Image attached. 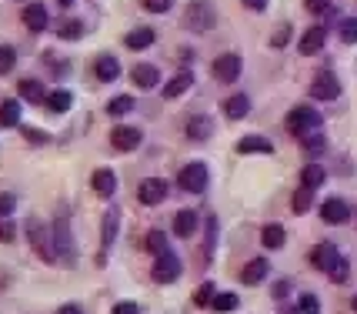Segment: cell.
I'll return each instance as SVG.
<instances>
[{
	"instance_id": "obj_1",
	"label": "cell",
	"mask_w": 357,
	"mask_h": 314,
	"mask_svg": "<svg viewBox=\"0 0 357 314\" xmlns=\"http://www.w3.org/2000/svg\"><path fill=\"white\" fill-rule=\"evenodd\" d=\"M27 237H31V251L37 254L44 264L61 261V257H57V244H54V227H47L44 220H37V218L27 220Z\"/></svg>"
},
{
	"instance_id": "obj_2",
	"label": "cell",
	"mask_w": 357,
	"mask_h": 314,
	"mask_svg": "<svg viewBox=\"0 0 357 314\" xmlns=\"http://www.w3.org/2000/svg\"><path fill=\"white\" fill-rule=\"evenodd\" d=\"M214 24H218V10H214V3L211 0H190L184 10V27L194 33H207L214 31Z\"/></svg>"
},
{
	"instance_id": "obj_3",
	"label": "cell",
	"mask_w": 357,
	"mask_h": 314,
	"mask_svg": "<svg viewBox=\"0 0 357 314\" xmlns=\"http://www.w3.org/2000/svg\"><path fill=\"white\" fill-rule=\"evenodd\" d=\"M321 114L314 107H307V104H297L291 114H287V121H284V127H287V134H294V137H307V134H314L317 127H321Z\"/></svg>"
},
{
	"instance_id": "obj_4",
	"label": "cell",
	"mask_w": 357,
	"mask_h": 314,
	"mask_svg": "<svg viewBox=\"0 0 357 314\" xmlns=\"http://www.w3.org/2000/svg\"><path fill=\"white\" fill-rule=\"evenodd\" d=\"M207 184H211V171H207V164H201V160H190V164H184L177 171V188L187 190V194H204Z\"/></svg>"
},
{
	"instance_id": "obj_5",
	"label": "cell",
	"mask_w": 357,
	"mask_h": 314,
	"mask_svg": "<svg viewBox=\"0 0 357 314\" xmlns=\"http://www.w3.org/2000/svg\"><path fill=\"white\" fill-rule=\"evenodd\" d=\"M181 274H184V261L174 251H164L154 257V267H151L154 284H174V281H181Z\"/></svg>"
},
{
	"instance_id": "obj_6",
	"label": "cell",
	"mask_w": 357,
	"mask_h": 314,
	"mask_svg": "<svg viewBox=\"0 0 357 314\" xmlns=\"http://www.w3.org/2000/svg\"><path fill=\"white\" fill-rule=\"evenodd\" d=\"M167 194H171V184H167L164 177H144L137 184V201L144 207H157Z\"/></svg>"
},
{
	"instance_id": "obj_7",
	"label": "cell",
	"mask_w": 357,
	"mask_h": 314,
	"mask_svg": "<svg viewBox=\"0 0 357 314\" xmlns=\"http://www.w3.org/2000/svg\"><path fill=\"white\" fill-rule=\"evenodd\" d=\"M140 144H144V130H140V127L117 124L114 130H110V147H114V151H121V154H130V151H137Z\"/></svg>"
},
{
	"instance_id": "obj_8",
	"label": "cell",
	"mask_w": 357,
	"mask_h": 314,
	"mask_svg": "<svg viewBox=\"0 0 357 314\" xmlns=\"http://www.w3.org/2000/svg\"><path fill=\"white\" fill-rule=\"evenodd\" d=\"M117 231H121V207H107L104 214V227H100V254H97V264L107 261V251L117 241Z\"/></svg>"
},
{
	"instance_id": "obj_9",
	"label": "cell",
	"mask_w": 357,
	"mask_h": 314,
	"mask_svg": "<svg viewBox=\"0 0 357 314\" xmlns=\"http://www.w3.org/2000/svg\"><path fill=\"white\" fill-rule=\"evenodd\" d=\"M341 94V80L334 70H317L311 80V97L314 100H337Z\"/></svg>"
},
{
	"instance_id": "obj_10",
	"label": "cell",
	"mask_w": 357,
	"mask_h": 314,
	"mask_svg": "<svg viewBox=\"0 0 357 314\" xmlns=\"http://www.w3.org/2000/svg\"><path fill=\"white\" fill-rule=\"evenodd\" d=\"M211 70H214V77L220 84H234L241 77V70H244V61H241V54H220V57H214Z\"/></svg>"
},
{
	"instance_id": "obj_11",
	"label": "cell",
	"mask_w": 357,
	"mask_h": 314,
	"mask_svg": "<svg viewBox=\"0 0 357 314\" xmlns=\"http://www.w3.org/2000/svg\"><path fill=\"white\" fill-rule=\"evenodd\" d=\"M54 244H57V257L61 261H67V264L77 261V254H74V234H70L67 218H57V224H54Z\"/></svg>"
},
{
	"instance_id": "obj_12",
	"label": "cell",
	"mask_w": 357,
	"mask_h": 314,
	"mask_svg": "<svg viewBox=\"0 0 357 314\" xmlns=\"http://www.w3.org/2000/svg\"><path fill=\"white\" fill-rule=\"evenodd\" d=\"M184 137L194 144L211 141V137H214V121H211L207 114H190L187 124H184Z\"/></svg>"
},
{
	"instance_id": "obj_13",
	"label": "cell",
	"mask_w": 357,
	"mask_h": 314,
	"mask_svg": "<svg viewBox=\"0 0 357 314\" xmlns=\"http://www.w3.org/2000/svg\"><path fill=\"white\" fill-rule=\"evenodd\" d=\"M91 188H93V197L110 201V197L117 194V174L110 171V167H97V171L91 174Z\"/></svg>"
},
{
	"instance_id": "obj_14",
	"label": "cell",
	"mask_w": 357,
	"mask_h": 314,
	"mask_svg": "<svg viewBox=\"0 0 357 314\" xmlns=\"http://www.w3.org/2000/svg\"><path fill=\"white\" fill-rule=\"evenodd\" d=\"M20 20H24V27L31 33H44L50 27V14H47L44 3H27L24 10H20Z\"/></svg>"
},
{
	"instance_id": "obj_15",
	"label": "cell",
	"mask_w": 357,
	"mask_h": 314,
	"mask_svg": "<svg viewBox=\"0 0 357 314\" xmlns=\"http://www.w3.org/2000/svg\"><path fill=\"white\" fill-rule=\"evenodd\" d=\"M321 220L324 224H347L351 220V207L344 197H327L324 204H321Z\"/></svg>"
},
{
	"instance_id": "obj_16",
	"label": "cell",
	"mask_w": 357,
	"mask_h": 314,
	"mask_svg": "<svg viewBox=\"0 0 357 314\" xmlns=\"http://www.w3.org/2000/svg\"><path fill=\"white\" fill-rule=\"evenodd\" d=\"M267 274H271V261H267V257H250L248 264L241 267V284L257 287V284L264 281Z\"/></svg>"
},
{
	"instance_id": "obj_17",
	"label": "cell",
	"mask_w": 357,
	"mask_h": 314,
	"mask_svg": "<svg viewBox=\"0 0 357 314\" xmlns=\"http://www.w3.org/2000/svg\"><path fill=\"white\" fill-rule=\"evenodd\" d=\"M327 44V27H311V31L301 33V40H297V50L304 54V57H314V54H321Z\"/></svg>"
},
{
	"instance_id": "obj_18",
	"label": "cell",
	"mask_w": 357,
	"mask_h": 314,
	"mask_svg": "<svg viewBox=\"0 0 357 314\" xmlns=\"http://www.w3.org/2000/svg\"><path fill=\"white\" fill-rule=\"evenodd\" d=\"M197 227H201V214H197V211L184 207V211L174 214V234L177 237H194L197 234Z\"/></svg>"
},
{
	"instance_id": "obj_19",
	"label": "cell",
	"mask_w": 357,
	"mask_h": 314,
	"mask_svg": "<svg viewBox=\"0 0 357 314\" xmlns=\"http://www.w3.org/2000/svg\"><path fill=\"white\" fill-rule=\"evenodd\" d=\"M194 87V70H181V74H174L167 84H164V100H177V97H184L187 91Z\"/></svg>"
},
{
	"instance_id": "obj_20",
	"label": "cell",
	"mask_w": 357,
	"mask_h": 314,
	"mask_svg": "<svg viewBox=\"0 0 357 314\" xmlns=\"http://www.w3.org/2000/svg\"><path fill=\"white\" fill-rule=\"evenodd\" d=\"M93 77L100 80V84H114V80L121 77V61L110 57V54H100V57L93 61Z\"/></svg>"
},
{
	"instance_id": "obj_21",
	"label": "cell",
	"mask_w": 357,
	"mask_h": 314,
	"mask_svg": "<svg viewBox=\"0 0 357 314\" xmlns=\"http://www.w3.org/2000/svg\"><path fill=\"white\" fill-rule=\"evenodd\" d=\"M337 257H341V251H337V248H334V244H331V241H321V244H314V251H311V264L317 267V271H331V267H334V261H337Z\"/></svg>"
},
{
	"instance_id": "obj_22",
	"label": "cell",
	"mask_w": 357,
	"mask_h": 314,
	"mask_svg": "<svg viewBox=\"0 0 357 314\" xmlns=\"http://www.w3.org/2000/svg\"><path fill=\"white\" fill-rule=\"evenodd\" d=\"M220 110H224V117H227V121H244V117L250 114V97H248V94H231V97H224Z\"/></svg>"
},
{
	"instance_id": "obj_23",
	"label": "cell",
	"mask_w": 357,
	"mask_h": 314,
	"mask_svg": "<svg viewBox=\"0 0 357 314\" xmlns=\"http://www.w3.org/2000/svg\"><path fill=\"white\" fill-rule=\"evenodd\" d=\"M130 80H134V87H140V91H154L157 84H160V70H157L154 63H137L130 70Z\"/></svg>"
},
{
	"instance_id": "obj_24",
	"label": "cell",
	"mask_w": 357,
	"mask_h": 314,
	"mask_svg": "<svg viewBox=\"0 0 357 314\" xmlns=\"http://www.w3.org/2000/svg\"><path fill=\"white\" fill-rule=\"evenodd\" d=\"M237 154H274V144L264 134H244L237 141Z\"/></svg>"
},
{
	"instance_id": "obj_25",
	"label": "cell",
	"mask_w": 357,
	"mask_h": 314,
	"mask_svg": "<svg viewBox=\"0 0 357 314\" xmlns=\"http://www.w3.org/2000/svg\"><path fill=\"white\" fill-rule=\"evenodd\" d=\"M17 91H20V100H27V104H44L47 100V87L37 77H24L17 84Z\"/></svg>"
},
{
	"instance_id": "obj_26",
	"label": "cell",
	"mask_w": 357,
	"mask_h": 314,
	"mask_svg": "<svg viewBox=\"0 0 357 314\" xmlns=\"http://www.w3.org/2000/svg\"><path fill=\"white\" fill-rule=\"evenodd\" d=\"M284 241H287L284 224H264V227H261V244H264L267 251H278V248H284Z\"/></svg>"
},
{
	"instance_id": "obj_27",
	"label": "cell",
	"mask_w": 357,
	"mask_h": 314,
	"mask_svg": "<svg viewBox=\"0 0 357 314\" xmlns=\"http://www.w3.org/2000/svg\"><path fill=\"white\" fill-rule=\"evenodd\" d=\"M157 40V33L151 31V27H134V31L124 37V44H127V50H147L151 44Z\"/></svg>"
},
{
	"instance_id": "obj_28",
	"label": "cell",
	"mask_w": 357,
	"mask_h": 314,
	"mask_svg": "<svg viewBox=\"0 0 357 314\" xmlns=\"http://www.w3.org/2000/svg\"><path fill=\"white\" fill-rule=\"evenodd\" d=\"M47 110H54V114H67V110L74 107V94L70 91H63V87H57V91H47Z\"/></svg>"
},
{
	"instance_id": "obj_29",
	"label": "cell",
	"mask_w": 357,
	"mask_h": 314,
	"mask_svg": "<svg viewBox=\"0 0 357 314\" xmlns=\"http://www.w3.org/2000/svg\"><path fill=\"white\" fill-rule=\"evenodd\" d=\"M17 124H20V100L17 97L0 100V127H17Z\"/></svg>"
},
{
	"instance_id": "obj_30",
	"label": "cell",
	"mask_w": 357,
	"mask_h": 314,
	"mask_svg": "<svg viewBox=\"0 0 357 314\" xmlns=\"http://www.w3.org/2000/svg\"><path fill=\"white\" fill-rule=\"evenodd\" d=\"M144 251L147 254H164V251H171V241H167V234H164V231H147V234H144Z\"/></svg>"
},
{
	"instance_id": "obj_31",
	"label": "cell",
	"mask_w": 357,
	"mask_h": 314,
	"mask_svg": "<svg viewBox=\"0 0 357 314\" xmlns=\"http://www.w3.org/2000/svg\"><path fill=\"white\" fill-rule=\"evenodd\" d=\"M84 31H87V27H84V20H77V17H67V20L57 24V37H61V40H80Z\"/></svg>"
},
{
	"instance_id": "obj_32",
	"label": "cell",
	"mask_w": 357,
	"mask_h": 314,
	"mask_svg": "<svg viewBox=\"0 0 357 314\" xmlns=\"http://www.w3.org/2000/svg\"><path fill=\"white\" fill-rule=\"evenodd\" d=\"M134 107H137V100H134L130 94H117V97H110V100H107V114H110V117H127Z\"/></svg>"
},
{
	"instance_id": "obj_33",
	"label": "cell",
	"mask_w": 357,
	"mask_h": 314,
	"mask_svg": "<svg viewBox=\"0 0 357 314\" xmlns=\"http://www.w3.org/2000/svg\"><path fill=\"white\" fill-rule=\"evenodd\" d=\"M327 181V171L324 167H321V164H307V167H304V171H301V184H304V188H321V184H324Z\"/></svg>"
},
{
	"instance_id": "obj_34",
	"label": "cell",
	"mask_w": 357,
	"mask_h": 314,
	"mask_svg": "<svg viewBox=\"0 0 357 314\" xmlns=\"http://www.w3.org/2000/svg\"><path fill=\"white\" fill-rule=\"evenodd\" d=\"M311 207H314V188H304V184H301V190L291 197V211H294V214H307Z\"/></svg>"
},
{
	"instance_id": "obj_35",
	"label": "cell",
	"mask_w": 357,
	"mask_h": 314,
	"mask_svg": "<svg viewBox=\"0 0 357 314\" xmlns=\"http://www.w3.org/2000/svg\"><path fill=\"white\" fill-rule=\"evenodd\" d=\"M218 314H231L241 308V298L234 294V291H220V294H214V304H211Z\"/></svg>"
},
{
	"instance_id": "obj_36",
	"label": "cell",
	"mask_w": 357,
	"mask_h": 314,
	"mask_svg": "<svg viewBox=\"0 0 357 314\" xmlns=\"http://www.w3.org/2000/svg\"><path fill=\"white\" fill-rule=\"evenodd\" d=\"M301 147H304V154H311V157H321L327 151V137L324 134H307V137H301Z\"/></svg>"
},
{
	"instance_id": "obj_37",
	"label": "cell",
	"mask_w": 357,
	"mask_h": 314,
	"mask_svg": "<svg viewBox=\"0 0 357 314\" xmlns=\"http://www.w3.org/2000/svg\"><path fill=\"white\" fill-rule=\"evenodd\" d=\"M327 278H331L334 284H347V281H351V264H347V257H337V261H334V267L327 271Z\"/></svg>"
},
{
	"instance_id": "obj_38",
	"label": "cell",
	"mask_w": 357,
	"mask_h": 314,
	"mask_svg": "<svg viewBox=\"0 0 357 314\" xmlns=\"http://www.w3.org/2000/svg\"><path fill=\"white\" fill-rule=\"evenodd\" d=\"M214 294H218V291H214V284L204 281L201 287L194 291V308H211V304H214Z\"/></svg>"
},
{
	"instance_id": "obj_39",
	"label": "cell",
	"mask_w": 357,
	"mask_h": 314,
	"mask_svg": "<svg viewBox=\"0 0 357 314\" xmlns=\"http://www.w3.org/2000/svg\"><path fill=\"white\" fill-rule=\"evenodd\" d=\"M337 33H341L344 44H357V17H344L337 24Z\"/></svg>"
},
{
	"instance_id": "obj_40",
	"label": "cell",
	"mask_w": 357,
	"mask_h": 314,
	"mask_svg": "<svg viewBox=\"0 0 357 314\" xmlns=\"http://www.w3.org/2000/svg\"><path fill=\"white\" fill-rule=\"evenodd\" d=\"M207 241H204V257L211 261V254H214V244H218V218H207Z\"/></svg>"
},
{
	"instance_id": "obj_41",
	"label": "cell",
	"mask_w": 357,
	"mask_h": 314,
	"mask_svg": "<svg viewBox=\"0 0 357 314\" xmlns=\"http://www.w3.org/2000/svg\"><path fill=\"white\" fill-rule=\"evenodd\" d=\"M297 314H321V301H317V294H301V301H297Z\"/></svg>"
},
{
	"instance_id": "obj_42",
	"label": "cell",
	"mask_w": 357,
	"mask_h": 314,
	"mask_svg": "<svg viewBox=\"0 0 357 314\" xmlns=\"http://www.w3.org/2000/svg\"><path fill=\"white\" fill-rule=\"evenodd\" d=\"M14 63H17V50L3 44V47H0V77H3V74H10V70H14Z\"/></svg>"
},
{
	"instance_id": "obj_43",
	"label": "cell",
	"mask_w": 357,
	"mask_h": 314,
	"mask_svg": "<svg viewBox=\"0 0 357 314\" xmlns=\"http://www.w3.org/2000/svg\"><path fill=\"white\" fill-rule=\"evenodd\" d=\"M291 33H294V27L291 24H280L278 31H274V37H271V47H287V40H291Z\"/></svg>"
},
{
	"instance_id": "obj_44",
	"label": "cell",
	"mask_w": 357,
	"mask_h": 314,
	"mask_svg": "<svg viewBox=\"0 0 357 314\" xmlns=\"http://www.w3.org/2000/svg\"><path fill=\"white\" fill-rule=\"evenodd\" d=\"M24 141L33 144V147H40V144L50 141V134H47V130H40V127H24Z\"/></svg>"
},
{
	"instance_id": "obj_45",
	"label": "cell",
	"mask_w": 357,
	"mask_h": 314,
	"mask_svg": "<svg viewBox=\"0 0 357 314\" xmlns=\"http://www.w3.org/2000/svg\"><path fill=\"white\" fill-rule=\"evenodd\" d=\"M17 241V224H10V218H0V244H14Z\"/></svg>"
},
{
	"instance_id": "obj_46",
	"label": "cell",
	"mask_w": 357,
	"mask_h": 314,
	"mask_svg": "<svg viewBox=\"0 0 357 314\" xmlns=\"http://www.w3.org/2000/svg\"><path fill=\"white\" fill-rule=\"evenodd\" d=\"M17 211V197L10 190H0V218H10Z\"/></svg>"
},
{
	"instance_id": "obj_47",
	"label": "cell",
	"mask_w": 357,
	"mask_h": 314,
	"mask_svg": "<svg viewBox=\"0 0 357 314\" xmlns=\"http://www.w3.org/2000/svg\"><path fill=\"white\" fill-rule=\"evenodd\" d=\"M144 3V10H151V14H167L174 7V0H140Z\"/></svg>"
},
{
	"instance_id": "obj_48",
	"label": "cell",
	"mask_w": 357,
	"mask_h": 314,
	"mask_svg": "<svg viewBox=\"0 0 357 314\" xmlns=\"http://www.w3.org/2000/svg\"><path fill=\"white\" fill-rule=\"evenodd\" d=\"M110 314H140V304L137 301H117V304L110 308Z\"/></svg>"
},
{
	"instance_id": "obj_49",
	"label": "cell",
	"mask_w": 357,
	"mask_h": 314,
	"mask_svg": "<svg viewBox=\"0 0 357 314\" xmlns=\"http://www.w3.org/2000/svg\"><path fill=\"white\" fill-rule=\"evenodd\" d=\"M307 14H327L331 10V0H304Z\"/></svg>"
},
{
	"instance_id": "obj_50",
	"label": "cell",
	"mask_w": 357,
	"mask_h": 314,
	"mask_svg": "<svg viewBox=\"0 0 357 314\" xmlns=\"http://www.w3.org/2000/svg\"><path fill=\"white\" fill-rule=\"evenodd\" d=\"M271 294H274V298H287V294H291V281H278L274 284V287H271Z\"/></svg>"
},
{
	"instance_id": "obj_51",
	"label": "cell",
	"mask_w": 357,
	"mask_h": 314,
	"mask_svg": "<svg viewBox=\"0 0 357 314\" xmlns=\"http://www.w3.org/2000/svg\"><path fill=\"white\" fill-rule=\"evenodd\" d=\"M241 3H244L248 10H254V14H261V10H267V3H271V0H241Z\"/></svg>"
},
{
	"instance_id": "obj_52",
	"label": "cell",
	"mask_w": 357,
	"mask_h": 314,
	"mask_svg": "<svg viewBox=\"0 0 357 314\" xmlns=\"http://www.w3.org/2000/svg\"><path fill=\"white\" fill-rule=\"evenodd\" d=\"M57 314H84V311H80L77 304H63V308H61V311H57Z\"/></svg>"
},
{
	"instance_id": "obj_53",
	"label": "cell",
	"mask_w": 357,
	"mask_h": 314,
	"mask_svg": "<svg viewBox=\"0 0 357 314\" xmlns=\"http://www.w3.org/2000/svg\"><path fill=\"white\" fill-rule=\"evenodd\" d=\"M57 3H61V7H70V3H74V0H57Z\"/></svg>"
},
{
	"instance_id": "obj_54",
	"label": "cell",
	"mask_w": 357,
	"mask_h": 314,
	"mask_svg": "<svg viewBox=\"0 0 357 314\" xmlns=\"http://www.w3.org/2000/svg\"><path fill=\"white\" fill-rule=\"evenodd\" d=\"M351 308H354V314H357V294H354V301H351Z\"/></svg>"
}]
</instances>
